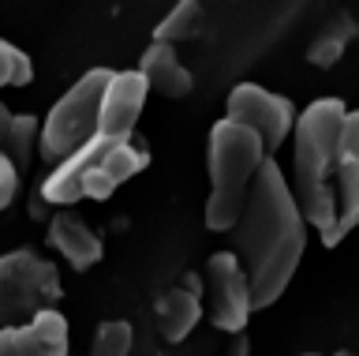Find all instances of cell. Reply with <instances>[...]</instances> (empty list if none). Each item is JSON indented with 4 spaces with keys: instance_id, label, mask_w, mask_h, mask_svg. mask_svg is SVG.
Listing matches in <instances>:
<instances>
[{
    "instance_id": "cell-14",
    "label": "cell",
    "mask_w": 359,
    "mask_h": 356,
    "mask_svg": "<svg viewBox=\"0 0 359 356\" xmlns=\"http://www.w3.org/2000/svg\"><path fill=\"white\" fill-rule=\"evenodd\" d=\"M206 27V12H202V0H176L168 8V15L154 27V38L157 41H195Z\"/></svg>"
},
{
    "instance_id": "cell-13",
    "label": "cell",
    "mask_w": 359,
    "mask_h": 356,
    "mask_svg": "<svg viewBox=\"0 0 359 356\" xmlns=\"http://www.w3.org/2000/svg\"><path fill=\"white\" fill-rule=\"evenodd\" d=\"M355 34H359L355 19L348 12H333L330 23L311 38V46H307L303 57H307V64H314V68H333V64L344 57V49L355 41Z\"/></svg>"
},
{
    "instance_id": "cell-8",
    "label": "cell",
    "mask_w": 359,
    "mask_h": 356,
    "mask_svg": "<svg viewBox=\"0 0 359 356\" xmlns=\"http://www.w3.org/2000/svg\"><path fill=\"white\" fill-rule=\"evenodd\" d=\"M146 94H150V83L146 75L135 72H112L109 91H105V105H101V136L105 139H131L135 124L142 117Z\"/></svg>"
},
{
    "instance_id": "cell-9",
    "label": "cell",
    "mask_w": 359,
    "mask_h": 356,
    "mask_svg": "<svg viewBox=\"0 0 359 356\" xmlns=\"http://www.w3.org/2000/svg\"><path fill=\"white\" fill-rule=\"evenodd\" d=\"M49 248L60 251L67 259V266H75V270H90V266L101 263V255H105L97 232L79 214L60 210V206H56V214L49 218Z\"/></svg>"
},
{
    "instance_id": "cell-20",
    "label": "cell",
    "mask_w": 359,
    "mask_h": 356,
    "mask_svg": "<svg viewBox=\"0 0 359 356\" xmlns=\"http://www.w3.org/2000/svg\"><path fill=\"white\" fill-rule=\"evenodd\" d=\"M251 352V341H247V334L240 330V334H229V352L224 356H247Z\"/></svg>"
},
{
    "instance_id": "cell-5",
    "label": "cell",
    "mask_w": 359,
    "mask_h": 356,
    "mask_svg": "<svg viewBox=\"0 0 359 356\" xmlns=\"http://www.w3.org/2000/svg\"><path fill=\"white\" fill-rule=\"evenodd\" d=\"M64 296L60 274L38 251L19 248L0 255V327L30 322L41 308Z\"/></svg>"
},
{
    "instance_id": "cell-6",
    "label": "cell",
    "mask_w": 359,
    "mask_h": 356,
    "mask_svg": "<svg viewBox=\"0 0 359 356\" xmlns=\"http://www.w3.org/2000/svg\"><path fill=\"white\" fill-rule=\"evenodd\" d=\"M206 308L221 334H240L255 315V293L247 266L236 251H213L206 263Z\"/></svg>"
},
{
    "instance_id": "cell-3",
    "label": "cell",
    "mask_w": 359,
    "mask_h": 356,
    "mask_svg": "<svg viewBox=\"0 0 359 356\" xmlns=\"http://www.w3.org/2000/svg\"><path fill=\"white\" fill-rule=\"evenodd\" d=\"M266 158H269L266 143L258 139L255 128H247L232 117H221L210 128L206 136V173H210L206 229L210 232H232Z\"/></svg>"
},
{
    "instance_id": "cell-22",
    "label": "cell",
    "mask_w": 359,
    "mask_h": 356,
    "mask_svg": "<svg viewBox=\"0 0 359 356\" xmlns=\"http://www.w3.org/2000/svg\"><path fill=\"white\" fill-rule=\"evenodd\" d=\"M303 356H318V352H303Z\"/></svg>"
},
{
    "instance_id": "cell-2",
    "label": "cell",
    "mask_w": 359,
    "mask_h": 356,
    "mask_svg": "<svg viewBox=\"0 0 359 356\" xmlns=\"http://www.w3.org/2000/svg\"><path fill=\"white\" fill-rule=\"evenodd\" d=\"M307 225L311 221L303 218L292 180L269 154L255 176L240 221L232 225V251L247 266L255 311L273 308L292 285L303 263V251H307Z\"/></svg>"
},
{
    "instance_id": "cell-15",
    "label": "cell",
    "mask_w": 359,
    "mask_h": 356,
    "mask_svg": "<svg viewBox=\"0 0 359 356\" xmlns=\"http://www.w3.org/2000/svg\"><path fill=\"white\" fill-rule=\"evenodd\" d=\"M30 330H34V338H38L45 356H67V349H72V338H67V319L53 304L41 308L38 315L30 319Z\"/></svg>"
},
{
    "instance_id": "cell-7",
    "label": "cell",
    "mask_w": 359,
    "mask_h": 356,
    "mask_svg": "<svg viewBox=\"0 0 359 356\" xmlns=\"http://www.w3.org/2000/svg\"><path fill=\"white\" fill-rule=\"evenodd\" d=\"M224 117L255 128L258 139L266 143V154H277L285 139L296 131V105L285 94H273L258 83H236L224 98Z\"/></svg>"
},
{
    "instance_id": "cell-18",
    "label": "cell",
    "mask_w": 359,
    "mask_h": 356,
    "mask_svg": "<svg viewBox=\"0 0 359 356\" xmlns=\"http://www.w3.org/2000/svg\"><path fill=\"white\" fill-rule=\"evenodd\" d=\"M0 356H45L38 338H34V330H30V322L0 327Z\"/></svg>"
},
{
    "instance_id": "cell-19",
    "label": "cell",
    "mask_w": 359,
    "mask_h": 356,
    "mask_svg": "<svg viewBox=\"0 0 359 356\" xmlns=\"http://www.w3.org/2000/svg\"><path fill=\"white\" fill-rule=\"evenodd\" d=\"M19 176H22V169L15 165V158H11V154H0V210L11 206V199L19 192Z\"/></svg>"
},
{
    "instance_id": "cell-4",
    "label": "cell",
    "mask_w": 359,
    "mask_h": 356,
    "mask_svg": "<svg viewBox=\"0 0 359 356\" xmlns=\"http://www.w3.org/2000/svg\"><path fill=\"white\" fill-rule=\"evenodd\" d=\"M112 68H94L67 91L60 102L49 109V117L41 120V143L38 154L49 165H56L79 147L94 143L101 136V105H105Z\"/></svg>"
},
{
    "instance_id": "cell-16",
    "label": "cell",
    "mask_w": 359,
    "mask_h": 356,
    "mask_svg": "<svg viewBox=\"0 0 359 356\" xmlns=\"http://www.w3.org/2000/svg\"><path fill=\"white\" fill-rule=\"evenodd\" d=\"M131 341H135L131 322H123V319H105V322H97V330H94L90 356H128V352H131Z\"/></svg>"
},
{
    "instance_id": "cell-17",
    "label": "cell",
    "mask_w": 359,
    "mask_h": 356,
    "mask_svg": "<svg viewBox=\"0 0 359 356\" xmlns=\"http://www.w3.org/2000/svg\"><path fill=\"white\" fill-rule=\"evenodd\" d=\"M30 79H34V60L0 38V91L4 86H30Z\"/></svg>"
},
{
    "instance_id": "cell-12",
    "label": "cell",
    "mask_w": 359,
    "mask_h": 356,
    "mask_svg": "<svg viewBox=\"0 0 359 356\" xmlns=\"http://www.w3.org/2000/svg\"><path fill=\"white\" fill-rule=\"evenodd\" d=\"M41 143V120L30 113H11L0 102V154H11L22 173L30 169V154Z\"/></svg>"
},
{
    "instance_id": "cell-21",
    "label": "cell",
    "mask_w": 359,
    "mask_h": 356,
    "mask_svg": "<svg viewBox=\"0 0 359 356\" xmlns=\"http://www.w3.org/2000/svg\"><path fill=\"white\" fill-rule=\"evenodd\" d=\"M333 356H355V352H333Z\"/></svg>"
},
{
    "instance_id": "cell-10",
    "label": "cell",
    "mask_w": 359,
    "mask_h": 356,
    "mask_svg": "<svg viewBox=\"0 0 359 356\" xmlns=\"http://www.w3.org/2000/svg\"><path fill=\"white\" fill-rule=\"evenodd\" d=\"M154 319H157V330L168 345H180L191 330L202 322V293H195L191 285H172L165 293H157L154 300Z\"/></svg>"
},
{
    "instance_id": "cell-1",
    "label": "cell",
    "mask_w": 359,
    "mask_h": 356,
    "mask_svg": "<svg viewBox=\"0 0 359 356\" xmlns=\"http://www.w3.org/2000/svg\"><path fill=\"white\" fill-rule=\"evenodd\" d=\"M292 192L325 248L359 229V109L318 98L292 131Z\"/></svg>"
},
{
    "instance_id": "cell-11",
    "label": "cell",
    "mask_w": 359,
    "mask_h": 356,
    "mask_svg": "<svg viewBox=\"0 0 359 356\" xmlns=\"http://www.w3.org/2000/svg\"><path fill=\"white\" fill-rule=\"evenodd\" d=\"M139 72L146 75V83H150L154 94L161 98H187L195 79H191V72L180 64V53L172 41H150L146 53L139 57Z\"/></svg>"
}]
</instances>
